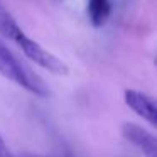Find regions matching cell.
<instances>
[{
	"instance_id": "7",
	"label": "cell",
	"mask_w": 157,
	"mask_h": 157,
	"mask_svg": "<svg viewBox=\"0 0 157 157\" xmlns=\"http://www.w3.org/2000/svg\"><path fill=\"white\" fill-rule=\"evenodd\" d=\"M24 157H39V155H24Z\"/></svg>"
},
{
	"instance_id": "3",
	"label": "cell",
	"mask_w": 157,
	"mask_h": 157,
	"mask_svg": "<svg viewBox=\"0 0 157 157\" xmlns=\"http://www.w3.org/2000/svg\"><path fill=\"white\" fill-rule=\"evenodd\" d=\"M122 135L137 147L145 157H157V139L145 128L132 122L122 125Z\"/></svg>"
},
{
	"instance_id": "6",
	"label": "cell",
	"mask_w": 157,
	"mask_h": 157,
	"mask_svg": "<svg viewBox=\"0 0 157 157\" xmlns=\"http://www.w3.org/2000/svg\"><path fill=\"white\" fill-rule=\"evenodd\" d=\"M0 157H15L12 150L9 149V145L5 144V140L2 139V135H0Z\"/></svg>"
},
{
	"instance_id": "1",
	"label": "cell",
	"mask_w": 157,
	"mask_h": 157,
	"mask_svg": "<svg viewBox=\"0 0 157 157\" xmlns=\"http://www.w3.org/2000/svg\"><path fill=\"white\" fill-rule=\"evenodd\" d=\"M0 75L36 96L46 98L51 93L41 76H37L27 64H24L2 41H0Z\"/></svg>"
},
{
	"instance_id": "2",
	"label": "cell",
	"mask_w": 157,
	"mask_h": 157,
	"mask_svg": "<svg viewBox=\"0 0 157 157\" xmlns=\"http://www.w3.org/2000/svg\"><path fill=\"white\" fill-rule=\"evenodd\" d=\"M15 44L22 49V52H24L29 59H32L36 64L41 66L46 71L52 73V75H59V76H64L69 73L68 64H66L63 59H59L56 54L49 52L48 49H44L39 42L32 41V39L27 37L25 34H22Z\"/></svg>"
},
{
	"instance_id": "5",
	"label": "cell",
	"mask_w": 157,
	"mask_h": 157,
	"mask_svg": "<svg viewBox=\"0 0 157 157\" xmlns=\"http://www.w3.org/2000/svg\"><path fill=\"white\" fill-rule=\"evenodd\" d=\"M110 0H88V15L95 27H103L110 17Z\"/></svg>"
},
{
	"instance_id": "4",
	"label": "cell",
	"mask_w": 157,
	"mask_h": 157,
	"mask_svg": "<svg viewBox=\"0 0 157 157\" xmlns=\"http://www.w3.org/2000/svg\"><path fill=\"white\" fill-rule=\"evenodd\" d=\"M123 100H125V105L130 110H133L139 117L147 120L152 127L157 125V110L152 96L145 95L142 91H137V90H125Z\"/></svg>"
}]
</instances>
